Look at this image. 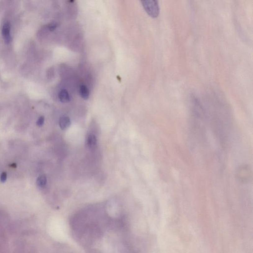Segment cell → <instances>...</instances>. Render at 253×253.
Wrapping results in <instances>:
<instances>
[{
    "label": "cell",
    "mask_w": 253,
    "mask_h": 253,
    "mask_svg": "<svg viewBox=\"0 0 253 253\" xmlns=\"http://www.w3.org/2000/svg\"><path fill=\"white\" fill-rule=\"evenodd\" d=\"M10 30H11L10 23L9 22L5 23L2 27V33L5 42L7 44H9L11 41V36L10 34Z\"/></svg>",
    "instance_id": "cell-2"
},
{
    "label": "cell",
    "mask_w": 253,
    "mask_h": 253,
    "mask_svg": "<svg viewBox=\"0 0 253 253\" xmlns=\"http://www.w3.org/2000/svg\"><path fill=\"white\" fill-rule=\"evenodd\" d=\"M44 122H45V118H44V117H40L38 120H37V125L39 127H41L44 125Z\"/></svg>",
    "instance_id": "cell-8"
},
{
    "label": "cell",
    "mask_w": 253,
    "mask_h": 253,
    "mask_svg": "<svg viewBox=\"0 0 253 253\" xmlns=\"http://www.w3.org/2000/svg\"><path fill=\"white\" fill-rule=\"evenodd\" d=\"M47 183V177L44 174L39 176L37 179V185L39 187L44 188L46 185Z\"/></svg>",
    "instance_id": "cell-6"
},
{
    "label": "cell",
    "mask_w": 253,
    "mask_h": 253,
    "mask_svg": "<svg viewBox=\"0 0 253 253\" xmlns=\"http://www.w3.org/2000/svg\"><path fill=\"white\" fill-rule=\"evenodd\" d=\"M7 179V174L6 172H2L0 176V181L1 183H4L6 182Z\"/></svg>",
    "instance_id": "cell-9"
},
{
    "label": "cell",
    "mask_w": 253,
    "mask_h": 253,
    "mask_svg": "<svg viewBox=\"0 0 253 253\" xmlns=\"http://www.w3.org/2000/svg\"><path fill=\"white\" fill-rule=\"evenodd\" d=\"M58 98L62 103H67L70 101V96L68 91L66 89H62L58 94Z\"/></svg>",
    "instance_id": "cell-4"
},
{
    "label": "cell",
    "mask_w": 253,
    "mask_h": 253,
    "mask_svg": "<svg viewBox=\"0 0 253 253\" xmlns=\"http://www.w3.org/2000/svg\"><path fill=\"white\" fill-rule=\"evenodd\" d=\"M79 93L81 97L83 99H88L90 96V91L86 85H82L80 88Z\"/></svg>",
    "instance_id": "cell-5"
},
{
    "label": "cell",
    "mask_w": 253,
    "mask_h": 253,
    "mask_svg": "<svg viewBox=\"0 0 253 253\" xmlns=\"http://www.w3.org/2000/svg\"><path fill=\"white\" fill-rule=\"evenodd\" d=\"M97 143V139L96 136L93 134H90L88 137L87 143L89 147L93 148L95 147Z\"/></svg>",
    "instance_id": "cell-7"
},
{
    "label": "cell",
    "mask_w": 253,
    "mask_h": 253,
    "mask_svg": "<svg viewBox=\"0 0 253 253\" xmlns=\"http://www.w3.org/2000/svg\"><path fill=\"white\" fill-rule=\"evenodd\" d=\"M141 2L145 11L150 16L154 18L158 16L160 12V9L157 1L148 0L142 1Z\"/></svg>",
    "instance_id": "cell-1"
},
{
    "label": "cell",
    "mask_w": 253,
    "mask_h": 253,
    "mask_svg": "<svg viewBox=\"0 0 253 253\" xmlns=\"http://www.w3.org/2000/svg\"><path fill=\"white\" fill-rule=\"evenodd\" d=\"M57 24L56 23H52L49 24L47 26V28L50 31H53L56 28H57Z\"/></svg>",
    "instance_id": "cell-10"
},
{
    "label": "cell",
    "mask_w": 253,
    "mask_h": 253,
    "mask_svg": "<svg viewBox=\"0 0 253 253\" xmlns=\"http://www.w3.org/2000/svg\"><path fill=\"white\" fill-rule=\"evenodd\" d=\"M70 119L67 116H62L59 120L60 128L62 130H66L70 126Z\"/></svg>",
    "instance_id": "cell-3"
}]
</instances>
